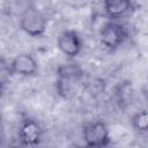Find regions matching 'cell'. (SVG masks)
I'll list each match as a JSON object with an SVG mask.
<instances>
[{
  "label": "cell",
  "mask_w": 148,
  "mask_h": 148,
  "mask_svg": "<svg viewBox=\"0 0 148 148\" xmlns=\"http://www.w3.org/2000/svg\"><path fill=\"white\" fill-rule=\"evenodd\" d=\"M83 77V69L75 62L60 65L57 69L56 90L62 98H69L79 87Z\"/></svg>",
  "instance_id": "1"
},
{
  "label": "cell",
  "mask_w": 148,
  "mask_h": 148,
  "mask_svg": "<svg viewBox=\"0 0 148 148\" xmlns=\"http://www.w3.org/2000/svg\"><path fill=\"white\" fill-rule=\"evenodd\" d=\"M18 22L21 30L32 38L44 36L47 29L46 16L38 7L34 5H29L22 10Z\"/></svg>",
  "instance_id": "2"
},
{
  "label": "cell",
  "mask_w": 148,
  "mask_h": 148,
  "mask_svg": "<svg viewBox=\"0 0 148 148\" xmlns=\"http://www.w3.org/2000/svg\"><path fill=\"white\" fill-rule=\"evenodd\" d=\"M82 140L87 147H106L111 141L110 130L106 123L101 119L86 123L82 127Z\"/></svg>",
  "instance_id": "3"
},
{
  "label": "cell",
  "mask_w": 148,
  "mask_h": 148,
  "mask_svg": "<svg viewBox=\"0 0 148 148\" xmlns=\"http://www.w3.org/2000/svg\"><path fill=\"white\" fill-rule=\"evenodd\" d=\"M126 28L116 20H108L99 29V42L108 50H116L127 39Z\"/></svg>",
  "instance_id": "4"
},
{
  "label": "cell",
  "mask_w": 148,
  "mask_h": 148,
  "mask_svg": "<svg viewBox=\"0 0 148 148\" xmlns=\"http://www.w3.org/2000/svg\"><path fill=\"white\" fill-rule=\"evenodd\" d=\"M58 50L69 60H74L83 49V42L80 34L73 29L61 31L57 37Z\"/></svg>",
  "instance_id": "5"
},
{
  "label": "cell",
  "mask_w": 148,
  "mask_h": 148,
  "mask_svg": "<svg viewBox=\"0 0 148 148\" xmlns=\"http://www.w3.org/2000/svg\"><path fill=\"white\" fill-rule=\"evenodd\" d=\"M12 75H18L22 77H32L38 74V61L37 59L28 52H22L16 54L8 64Z\"/></svg>",
  "instance_id": "6"
},
{
  "label": "cell",
  "mask_w": 148,
  "mask_h": 148,
  "mask_svg": "<svg viewBox=\"0 0 148 148\" xmlns=\"http://www.w3.org/2000/svg\"><path fill=\"white\" fill-rule=\"evenodd\" d=\"M17 138L23 146H37L43 138V128L32 118H24L18 126Z\"/></svg>",
  "instance_id": "7"
},
{
  "label": "cell",
  "mask_w": 148,
  "mask_h": 148,
  "mask_svg": "<svg viewBox=\"0 0 148 148\" xmlns=\"http://www.w3.org/2000/svg\"><path fill=\"white\" fill-rule=\"evenodd\" d=\"M103 8L109 20H119L132 9V0H103Z\"/></svg>",
  "instance_id": "8"
},
{
  "label": "cell",
  "mask_w": 148,
  "mask_h": 148,
  "mask_svg": "<svg viewBox=\"0 0 148 148\" xmlns=\"http://www.w3.org/2000/svg\"><path fill=\"white\" fill-rule=\"evenodd\" d=\"M131 126L139 134L148 133V108L134 112L131 117Z\"/></svg>",
  "instance_id": "9"
},
{
  "label": "cell",
  "mask_w": 148,
  "mask_h": 148,
  "mask_svg": "<svg viewBox=\"0 0 148 148\" xmlns=\"http://www.w3.org/2000/svg\"><path fill=\"white\" fill-rule=\"evenodd\" d=\"M133 95H134V90L132 88L131 82H124V83L119 84L118 91H117V97H118V102L120 105L131 103Z\"/></svg>",
  "instance_id": "10"
},
{
  "label": "cell",
  "mask_w": 148,
  "mask_h": 148,
  "mask_svg": "<svg viewBox=\"0 0 148 148\" xmlns=\"http://www.w3.org/2000/svg\"><path fill=\"white\" fill-rule=\"evenodd\" d=\"M142 94H143V96H145V98H146V101L148 103V82L145 84V87L142 89Z\"/></svg>",
  "instance_id": "11"
}]
</instances>
